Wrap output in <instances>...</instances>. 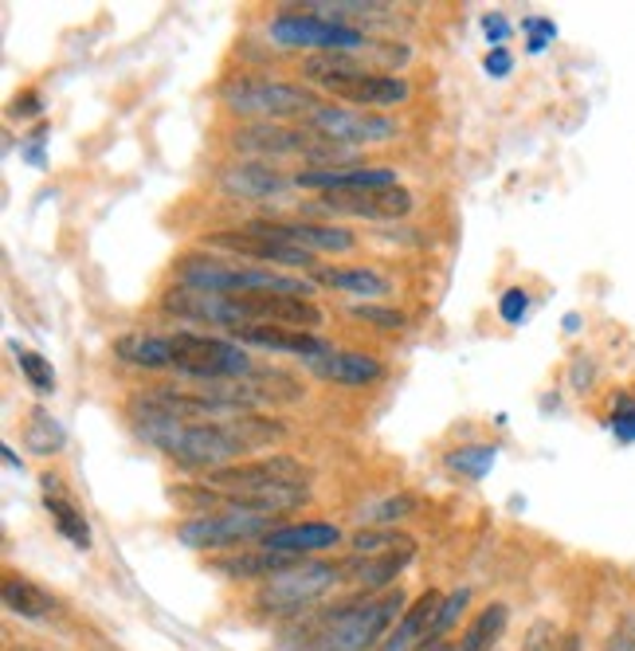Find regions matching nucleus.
Returning <instances> with one entry per match:
<instances>
[{
    "instance_id": "obj_19",
    "label": "nucleus",
    "mask_w": 635,
    "mask_h": 651,
    "mask_svg": "<svg viewBox=\"0 0 635 651\" xmlns=\"http://www.w3.org/2000/svg\"><path fill=\"white\" fill-rule=\"evenodd\" d=\"M232 338L240 346H260L271 349V354H291V357H303V361H314V357L330 354V341L314 338L306 330H287V326H248V330H232Z\"/></svg>"
},
{
    "instance_id": "obj_12",
    "label": "nucleus",
    "mask_w": 635,
    "mask_h": 651,
    "mask_svg": "<svg viewBox=\"0 0 635 651\" xmlns=\"http://www.w3.org/2000/svg\"><path fill=\"white\" fill-rule=\"evenodd\" d=\"M306 126H314L322 138H330L341 150L353 145H376L401 134V126L381 110H358V107H341V102H318L306 118Z\"/></svg>"
},
{
    "instance_id": "obj_45",
    "label": "nucleus",
    "mask_w": 635,
    "mask_h": 651,
    "mask_svg": "<svg viewBox=\"0 0 635 651\" xmlns=\"http://www.w3.org/2000/svg\"><path fill=\"white\" fill-rule=\"evenodd\" d=\"M420 651H456V648H451V643L448 640H439V643H424V648Z\"/></svg>"
},
{
    "instance_id": "obj_38",
    "label": "nucleus",
    "mask_w": 635,
    "mask_h": 651,
    "mask_svg": "<svg viewBox=\"0 0 635 651\" xmlns=\"http://www.w3.org/2000/svg\"><path fill=\"white\" fill-rule=\"evenodd\" d=\"M526 311H529V295L522 291V286H511V291H506V295L499 299L502 322H511V326H518V322L526 318Z\"/></svg>"
},
{
    "instance_id": "obj_7",
    "label": "nucleus",
    "mask_w": 635,
    "mask_h": 651,
    "mask_svg": "<svg viewBox=\"0 0 635 651\" xmlns=\"http://www.w3.org/2000/svg\"><path fill=\"white\" fill-rule=\"evenodd\" d=\"M232 145L240 153H255V158H303V161H330L341 165L349 158V150L333 145L330 138H322L314 126H283V122H251L240 126L232 134Z\"/></svg>"
},
{
    "instance_id": "obj_11",
    "label": "nucleus",
    "mask_w": 635,
    "mask_h": 651,
    "mask_svg": "<svg viewBox=\"0 0 635 651\" xmlns=\"http://www.w3.org/2000/svg\"><path fill=\"white\" fill-rule=\"evenodd\" d=\"M271 40L283 47H306V52H322V55H338V52H365L373 40L361 32V28L349 24H333V20L314 17L306 9H283L271 20Z\"/></svg>"
},
{
    "instance_id": "obj_31",
    "label": "nucleus",
    "mask_w": 635,
    "mask_h": 651,
    "mask_svg": "<svg viewBox=\"0 0 635 651\" xmlns=\"http://www.w3.org/2000/svg\"><path fill=\"white\" fill-rule=\"evenodd\" d=\"M494 459H499V447L494 444H467L448 455V467L459 475H467V479H483V475L494 467Z\"/></svg>"
},
{
    "instance_id": "obj_35",
    "label": "nucleus",
    "mask_w": 635,
    "mask_h": 651,
    "mask_svg": "<svg viewBox=\"0 0 635 651\" xmlns=\"http://www.w3.org/2000/svg\"><path fill=\"white\" fill-rule=\"evenodd\" d=\"M467 600H471V589H456V593H448V597H444V605H439L436 628H431L428 643H439V640H444V636L451 632V628H456V620H459V616H463Z\"/></svg>"
},
{
    "instance_id": "obj_42",
    "label": "nucleus",
    "mask_w": 635,
    "mask_h": 651,
    "mask_svg": "<svg viewBox=\"0 0 635 651\" xmlns=\"http://www.w3.org/2000/svg\"><path fill=\"white\" fill-rule=\"evenodd\" d=\"M40 110H44V102H40L36 90H20L17 102L9 107V115H12V118H36Z\"/></svg>"
},
{
    "instance_id": "obj_5",
    "label": "nucleus",
    "mask_w": 635,
    "mask_h": 651,
    "mask_svg": "<svg viewBox=\"0 0 635 651\" xmlns=\"http://www.w3.org/2000/svg\"><path fill=\"white\" fill-rule=\"evenodd\" d=\"M404 616V593H381V597L349 600L326 616L314 632L310 651H373Z\"/></svg>"
},
{
    "instance_id": "obj_18",
    "label": "nucleus",
    "mask_w": 635,
    "mask_h": 651,
    "mask_svg": "<svg viewBox=\"0 0 635 651\" xmlns=\"http://www.w3.org/2000/svg\"><path fill=\"white\" fill-rule=\"evenodd\" d=\"M287 185L291 181L275 165H267V161H232L220 173V193L236 200H267L278 197Z\"/></svg>"
},
{
    "instance_id": "obj_6",
    "label": "nucleus",
    "mask_w": 635,
    "mask_h": 651,
    "mask_svg": "<svg viewBox=\"0 0 635 651\" xmlns=\"http://www.w3.org/2000/svg\"><path fill=\"white\" fill-rule=\"evenodd\" d=\"M220 99L232 115L260 118V122H283V118H310L318 107L314 95L298 83L271 79V75H236L225 83Z\"/></svg>"
},
{
    "instance_id": "obj_25",
    "label": "nucleus",
    "mask_w": 635,
    "mask_h": 651,
    "mask_svg": "<svg viewBox=\"0 0 635 651\" xmlns=\"http://www.w3.org/2000/svg\"><path fill=\"white\" fill-rule=\"evenodd\" d=\"M416 557V542H401V545H393V550H385V553H376V557H365L361 562V569H353V577H358V585L365 593H376V589H388L396 577L404 573V565Z\"/></svg>"
},
{
    "instance_id": "obj_20",
    "label": "nucleus",
    "mask_w": 635,
    "mask_h": 651,
    "mask_svg": "<svg viewBox=\"0 0 635 651\" xmlns=\"http://www.w3.org/2000/svg\"><path fill=\"white\" fill-rule=\"evenodd\" d=\"M439 605H444V597H439L436 589H428L420 600H412L401 620H396V628L385 636V643L376 651H420L424 643H428L431 628H436Z\"/></svg>"
},
{
    "instance_id": "obj_29",
    "label": "nucleus",
    "mask_w": 635,
    "mask_h": 651,
    "mask_svg": "<svg viewBox=\"0 0 635 651\" xmlns=\"http://www.w3.org/2000/svg\"><path fill=\"white\" fill-rule=\"evenodd\" d=\"M506 625H511V608L502 605V600H494V605H486L483 612L474 616L471 628L463 632V640L456 643V651H491L502 640Z\"/></svg>"
},
{
    "instance_id": "obj_27",
    "label": "nucleus",
    "mask_w": 635,
    "mask_h": 651,
    "mask_svg": "<svg viewBox=\"0 0 635 651\" xmlns=\"http://www.w3.org/2000/svg\"><path fill=\"white\" fill-rule=\"evenodd\" d=\"M314 279L330 291H346V295H358V299H385L393 286H388L385 275H376L369 268H322L314 271Z\"/></svg>"
},
{
    "instance_id": "obj_17",
    "label": "nucleus",
    "mask_w": 635,
    "mask_h": 651,
    "mask_svg": "<svg viewBox=\"0 0 635 651\" xmlns=\"http://www.w3.org/2000/svg\"><path fill=\"white\" fill-rule=\"evenodd\" d=\"M306 369H310L318 381L341 384V389H361V384H376L385 377V361L358 354V349H330V354L306 361Z\"/></svg>"
},
{
    "instance_id": "obj_3",
    "label": "nucleus",
    "mask_w": 635,
    "mask_h": 651,
    "mask_svg": "<svg viewBox=\"0 0 635 651\" xmlns=\"http://www.w3.org/2000/svg\"><path fill=\"white\" fill-rule=\"evenodd\" d=\"M200 482L225 495L228 507L287 514V510L303 507L310 495V467L291 455H271V459H248V464L208 471Z\"/></svg>"
},
{
    "instance_id": "obj_37",
    "label": "nucleus",
    "mask_w": 635,
    "mask_h": 651,
    "mask_svg": "<svg viewBox=\"0 0 635 651\" xmlns=\"http://www.w3.org/2000/svg\"><path fill=\"white\" fill-rule=\"evenodd\" d=\"M349 314L358 322H369V326H381V330H404L408 326V318L401 311H388V306H376V303H358Z\"/></svg>"
},
{
    "instance_id": "obj_30",
    "label": "nucleus",
    "mask_w": 635,
    "mask_h": 651,
    "mask_svg": "<svg viewBox=\"0 0 635 651\" xmlns=\"http://www.w3.org/2000/svg\"><path fill=\"white\" fill-rule=\"evenodd\" d=\"M24 444L36 455H55L67 444V432H63L44 409H32V416H28V424H24Z\"/></svg>"
},
{
    "instance_id": "obj_9",
    "label": "nucleus",
    "mask_w": 635,
    "mask_h": 651,
    "mask_svg": "<svg viewBox=\"0 0 635 651\" xmlns=\"http://www.w3.org/2000/svg\"><path fill=\"white\" fill-rule=\"evenodd\" d=\"M338 581H341L338 565L298 557L287 569H278L275 577L263 581L255 600H260V608L271 616H298L303 608H310L314 600H322Z\"/></svg>"
},
{
    "instance_id": "obj_41",
    "label": "nucleus",
    "mask_w": 635,
    "mask_h": 651,
    "mask_svg": "<svg viewBox=\"0 0 635 651\" xmlns=\"http://www.w3.org/2000/svg\"><path fill=\"white\" fill-rule=\"evenodd\" d=\"M483 32H486V40H491L494 47H502L506 40H511V20L502 17V12H486V17H483Z\"/></svg>"
},
{
    "instance_id": "obj_16",
    "label": "nucleus",
    "mask_w": 635,
    "mask_h": 651,
    "mask_svg": "<svg viewBox=\"0 0 635 651\" xmlns=\"http://www.w3.org/2000/svg\"><path fill=\"white\" fill-rule=\"evenodd\" d=\"M208 248H220L228 251V256H240L243 263H260V268H303L310 271L314 268V256L310 251H295V248H283V243L275 240H263V236L248 232V228H232V232H208L205 236Z\"/></svg>"
},
{
    "instance_id": "obj_23",
    "label": "nucleus",
    "mask_w": 635,
    "mask_h": 651,
    "mask_svg": "<svg viewBox=\"0 0 635 651\" xmlns=\"http://www.w3.org/2000/svg\"><path fill=\"white\" fill-rule=\"evenodd\" d=\"M40 482H44V507H47V514H52V522H55V530H59V538H67L75 550H90L87 518H83V510L75 507L67 495H63V482L55 479V475H44Z\"/></svg>"
},
{
    "instance_id": "obj_43",
    "label": "nucleus",
    "mask_w": 635,
    "mask_h": 651,
    "mask_svg": "<svg viewBox=\"0 0 635 651\" xmlns=\"http://www.w3.org/2000/svg\"><path fill=\"white\" fill-rule=\"evenodd\" d=\"M511 52L506 47H494L491 55L483 59V67H486V75H494V79H502V75H511Z\"/></svg>"
},
{
    "instance_id": "obj_33",
    "label": "nucleus",
    "mask_w": 635,
    "mask_h": 651,
    "mask_svg": "<svg viewBox=\"0 0 635 651\" xmlns=\"http://www.w3.org/2000/svg\"><path fill=\"white\" fill-rule=\"evenodd\" d=\"M416 510V495H393V499L373 502L369 510H361V527H388L396 518H408Z\"/></svg>"
},
{
    "instance_id": "obj_13",
    "label": "nucleus",
    "mask_w": 635,
    "mask_h": 651,
    "mask_svg": "<svg viewBox=\"0 0 635 651\" xmlns=\"http://www.w3.org/2000/svg\"><path fill=\"white\" fill-rule=\"evenodd\" d=\"M412 193L404 185H388V188H330L318 197L322 213H338V216H361V220H401L412 213Z\"/></svg>"
},
{
    "instance_id": "obj_21",
    "label": "nucleus",
    "mask_w": 635,
    "mask_h": 651,
    "mask_svg": "<svg viewBox=\"0 0 635 651\" xmlns=\"http://www.w3.org/2000/svg\"><path fill=\"white\" fill-rule=\"evenodd\" d=\"M341 542V530L333 522H283L278 530H271L260 545L275 553H287V557H310V553L333 550Z\"/></svg>"
},
{
    "instance_id": "obj_4",
    "label": "nucleus",
    "mask_w": 635,
    "mask_h": 651,
    "mask_svg": "<svg viewBox=\"0 0 635 651\" xmlns=\"http://www.w3.org/2000/svg\"><path fill=\"white\" fill-rule=\"evenodd\" d=\"M177 283L212 291V295H295L310 299L314 286L306 279H295L287 271L260 268V263H243V259L208 256V251H188L173 268Z\"/></svg>"
},
{
    "instance_id": "obj_10",
    "label": "nucleus",
    "mask_w": 635,
    "mask_h": 651,
    "mask_svg": "<svg viewBox=\"0 0 635 651\" xmlns=\"http://www.w3.org/2000/svg\"><path fill=\"white\" fill-rule=\"evenodd\" d=\"M278 527H283L278 514L228 507V510H216V514H197V518H188V522H180L177 538L188 550H228V545L255 542V538L263 542V538Z\"/></svg>"
},
{
    "instance_id": "obj_26",
    "label": "nucleus",
    "mask_w": 635,
    "mask_h": 651,
    "mask_svg": "<svg viewBox=\"0 0 635 651\" xmlns=\"http://www.w3.org/2000/svg\"><path fill=\"white\" fill-rule=\"evenodd\" d=\"M0 593H4V608L17 616H24V620H47V616L55 612V597L47 589H40L36 581L20 577V573H4V585H0Z\"/></svg>"
},
{
    "instance_id": "obj_36",
    "label": "nucleus",
    "mask_w": 635,
    "mask_h": 651,
    "mask_svg": "<svg viewBox=\"0 0 635 651\" xmlns=\"http://www.w3.org/2000/svg\"><path fill=\"white\" fill-rule=\"evenodd\" d=\"M609 424H612V432H616L620 444H632V440H635V393H616V397H612Z\"/></svg>"
},
{
    "instance_id": "obj_44",
    "label": "nucleus",
    "mask_w": 635,
    "mask_h": 651,
    "mask_svg": "<svg viewBox=\"0 0 635 651\" xmlns=\"http://www.w3.org/2000/svg\"><path fill=\"white\" fill-rule=\"evenodd\" d=\"M0 455H4V464H9V467H12V471H24V459H20V455H17V452H12V447H9V444L0 447Z\"/></svg>"
},
{
    "instance_id": "obj_39",
    "label": "nucleus",
    "mask_w": 635,
    "mask_h": 651,
    "mask_svg": "<svg viewBox=\"0 0 635 651\" xmlns=\"http://www.w3.org/2000/svg\"><path fill=\"white\" fill-rule=\"evenodd\" d=\"M604 651H635V612H627L616 625V632L609 636Z\"/></svg>"
},
{
    "instance_id": "obj_34",
    "label": "nucleus",
    "mask_w": 635,
    "mask_h": 651,
    "mask_svg": "<svg viewBox=\"0 0 635 651\" xmlns=\"http://www.w3.org/2000/svg\"><path fill=\"white\" fill-rule=\"evenodd\" d=\"M408 542V534H401V530H365L361 527L358 534H353V553H361V557H376V553L393 550V545Z\"/></svg>"
},
{
    "instance_id": "obj_40",
    "label": "nucleus",
    "mask_w": 635,
    "mask_h": 651,
    "mask_svg": "<svg viewBox=\"0 0 635 651\" xmlns=\"http://www.w3.org/2000/svg\"><path fill=\"white\" fill-rule=\"evenodd\" d=\"M526 32H534V40H529V52H541V47H546L549 40L557 36V24H554V20L529 17L526 20Z\"/></svg>"
},
{
    "instance_id": "obj_1",
    "label": "nucleus",
    "mask_w": 635,
    "mask_h": 651,
    "mask_svg": "<svg viewBox=\"0 0 635 651\" xmlns=\"http://www.w3.org/2000/svg\"><path fill=\"white\" fill-rule=\"evenodd\" d=\"M130 424L138 440L169 455L185 471H220L236 459L248 464V455L263 452L275 440L287 436V424L260 412H225V416H177L162 404L145 401L142 393L130 401Z\"/></svg>"
},
{
    "instance_id": "obj_28",
    "label": "nucleus",
    "mask_w": 635,
    "mask_h": 651,
    "mask_svg": "<svg viewBox=\"0 0 635 651\" xmlns=\"http://www.w3.org/2000/svg\"><path fill=\"white\" fill-rule=\"evenodd\" d=\"M291 562H298V557H287V553H275L267 550V545H260V550H243V553H232V557H220L216 562V569L228 573V577H275L278 569H287Z\"/></svg>"
},
{
    "instance_id": "obj_2",
    "label": "nucleus",
    "mask_w": 635,
    "mask_h": 651,
    "mask_svg": "<svg viewBox=\"0 0 635 651\" xmlns=\"http://www.w3.org/2000/svg\"><path fill=\"white\" fill-rule=\"evenodd\" d=\"M162 311L188 322H208L225 330H248V326H287V330H318L326 322L322 306L295 295H212L197 286L173 283L162 295Z\"/></svg>"
},
{
    "instance_id": "obj_8",
    "label": "nucleus",
    "mask_w": 635,
    "mask_h": 651,
    "mask_svg": "<svg viewBox=\"0 0 635 651\" xmlns=\"http://www.w3.org/2000/svg\"><path fill=\"white\" fill-rule=\"evenodd\" d=\"M173 349V373L185 381H228V377L255 373V361L240 349V341L212 338V334L177 330L169 334Z\"/></svg>"
},
{
    "instance_id": "obj_24",
    "label": "nucleus",
    "mask_w": 635,
    "mask_h": 651,
    "mask_svg": "<svg viewBox=\"0 0 635 651\" xmlns=\"http://www.w3.org/2000/svg\"><path fill=\"white\" fill-rule=\"evenodd\" d=\"M114 357L134 369H169L173 366V349L169 334H122L114 341Z\"/></svg>"
},
{
    "instance_id": "obj_14",
    "label": "nucleus",
    "mask_w": 635,
    "mask_h": 651,
    "mask_svg": "<svg viewBox=\"0 0 635 651\" xmlns=\"http://www.w3.org/2000/svg\"><path fill=\"white\" fill-rule=\"evenodd\" d=\"M326 95L341 99V107H358V110H385V107H401L412 95L408 79L401 75H381V72H349V75H333V79L318 83Z\"/></svg>"
},
{
    "instance_id": "obj_15",
    "label": "nucleus",
    "mask_w": 635,
    "mask_h": 651,
    "mask_svg": "<svg viewBox=\"0 0 635 651\" xmlns=\"http://www.w3.org/2000/svg\"><path fill=\"white\" fill-rule=\"evenodd\" d=\"M248 232L263 236V240H275L283 248L295 251H349L358 243V236L341 228V224H310V220H248L243 224Z\"/></svg>"
},
{
    "instance_id": "obj_22",
    "label": "nucleus",
    "mask_w": 635,
    "mask_h": 651,
    "mask_svg": "<svg viewBox=\"0 0 635 651\" xmlns=\"http://www.w3.org/2000/svg\"><path fill=\"white\" fill-rule=\"evenodd\" d=\"M298 188H388L396 185L393 170H369V165H326V170H303L295 177Z\"/></svg>"
},
{
    "instance_id": "obj_32",
    "label": "nucleus",
    "mask_w": 635,
    "mask_h": 651,
    "mask_svg": "<svg viewBox=\"0 0 635 651\" xmlns=\"http://www.w3.org/2000/svg\"><path fill=\"white\" fill-rule=\"evenodd\" d=\"M12 357H17L20 373H24V381L36 389V393H55V369L47 357H40L36 349L20 346V341H12Z\"/></svg>"
}]
</instances>
